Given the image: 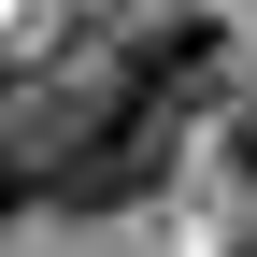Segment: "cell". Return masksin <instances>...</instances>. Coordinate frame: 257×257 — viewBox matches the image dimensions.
I'll return each mask as SVG.
<instances>
[{
    "label": "cell",
    "mask_w": 257,
    "mask_h": 257,
    "mask_svg": "<svg viewBox=\"0 0 257 257\" xmlns=\"http://www.w3.org/2000/svg\"><path fill=\"white\" fill-rule=\"evenodd\" d=\"M29 214V143H0V229Z\"/></svg>",
    "instance_id": "cell-1"
},
{
    "label": "cell",
    "mask_w": 257,
    "mask_h": 257,
    "mask_svg": "<svg viewBox=\"0 0 257 257\" xmlns=\"http://www.w3.org/2000/svg\"><path fill=\"white\" fill-rule=\"evenodd\" d=\"M243 172H257V100H243Z\"/></svg>",
    "instance_id": "cell-2"
}]
</instances>
